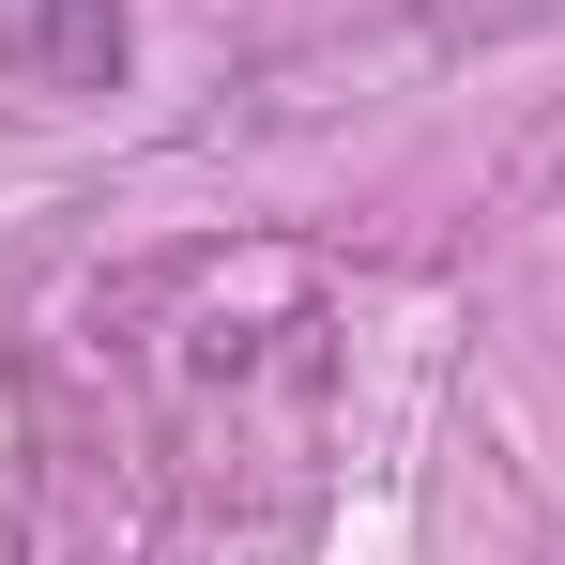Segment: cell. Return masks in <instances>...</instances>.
Returning a JSON list of instances; mask_svg holds the SVG:
<instances>
[]
</instances>
